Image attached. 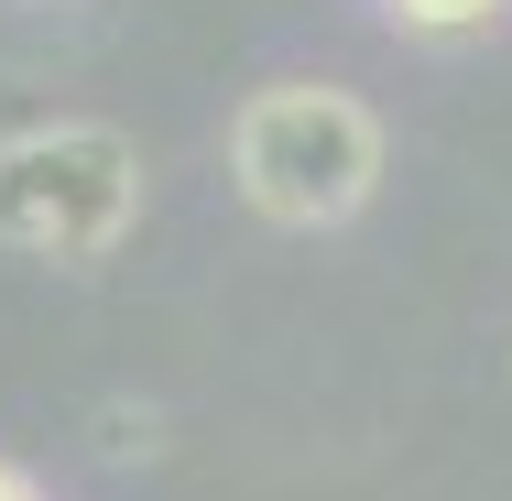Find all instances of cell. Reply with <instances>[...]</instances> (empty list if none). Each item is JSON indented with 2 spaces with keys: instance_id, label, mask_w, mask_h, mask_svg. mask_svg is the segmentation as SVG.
Instances as JSON below:
<instances>
[{
  "instance_id": "cell-4",
  "label": "cell",
  "mask_w": 512,
  "mask_h": 501,
  "mask_svg": "<svg viewBox=\"0 0 512 501\" xmlns=\"http://www.w3.org/2000/svg\"><path fill=\"white\" fill-rule=\"evenodd\" d=\"M0 501H44V491H33V469H11V458H0Z\"/></svg>"
},
{
  "instance_id": "cell-2",
  "label": "cell",
  "mask_w": 512,
  "mask_h": 501,
  "mask_svg": "<svg viewBox=\"0 0 512 501\" xmlns=\"http://www.w3.org/2000/svg\"><path fill=\"white\" fill-rule=\"evenodd\" d=\"M131 207H142V153L109 120H44L0 142V251L109 262Z\"/></svg>"
},
{
  "instance_id": "cell-1",
  "label": "cell",
  "mask_w": 512,
  "mask_h": 501,
  "mask_svg": "<svg viewBox=\"0 0 512 501\" xmlns=\"http://www.w3.org/2000/svg\"><path fill=\"white\" fill-rule=\"evenodd\" d=\"M229 175L273 229H338L382 186V120L349 88H262L229 120Z\"/></svg>"
},
{
  "instance_id": "cell-3",
  "label": "cell",
  "mask_w": 512,
  "mask_h": 501,
  "mask_svg": "<svg viewBox=\"0 0 512 501\" xmlns=\"http://www.w3.org/2000/svg\"><path fill=\"white\" fill-rule=\"evenodd\" d=\"M404 33H480V22H502L512 0H382Z\"/></svg>"
}]
</instances>
